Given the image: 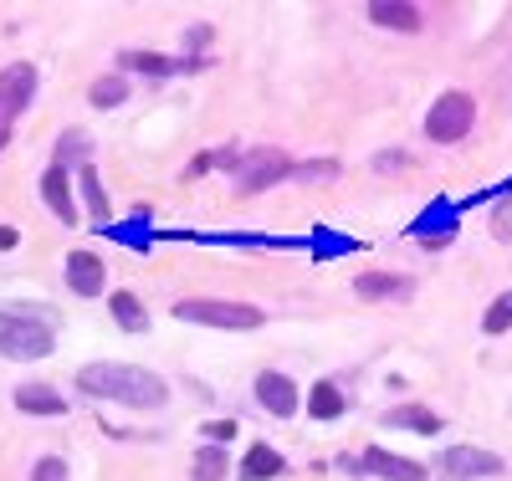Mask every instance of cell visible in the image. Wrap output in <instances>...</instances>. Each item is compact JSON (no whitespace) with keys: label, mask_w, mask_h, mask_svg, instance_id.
Returning a JSON list of instances; mask_svg holds the SVG:
<instances>
[{"label":"cell","mask_w":512,"mask_h":481,"mask_svg":"<svg viewBox=\"0 0 512 481\" xmlns=\"http://www.w3.org/2000/svg\"><path fill=\"white\" fill-rule=\"evenodd\" d=\"M410 164V154H379L374 159V169H405Z\"/></svg>","instance_id":"28"},{"label":"cell","mask_w":512,"mask_h":481,"mask_svg":"<svg viewBox=\"0 0 512 481\" xmlns=\"http://www.w3.org/2000/svg\"><path fill=\"white\" fill-rule=\"evenodd\" d=\"M175 318L180 323H205V328H226V333H251L262 328L267 313L256 302H226V297H185L175 302Z\"/></svg>","instance_id":"2"},{"label":"cell","mask_w":512,"mask_h":481,"mask_svg":"<svg viewBox=\"0 0 512 481\" xmlns=\"http://www.w3.org/2000/svg\"><path fill=\"white\" fill-rule=\"evenodd\" d=\"M108 308H113V323L123 328V333H144L149 328V313H144V302L128 292V287H118L113 297H108Z\"/></svg>","instance_id":"18"},{"label":"cell","mask_w":512,"mask_h":481,"mask_svg":"<svg viewBox=\"0 0 512 481\" xmlns=\"http://www.w3.org/2000/svg\"><path fill=\"white\" fill-rule=\"evenodd\" d=\"M31 481H67V461L62 456H41L31 466Z\"/></svg>","instance_id":"24"},{"label":"cell","mask_w":512,"mask_h":481,"mask_svg":"<svg viewBox=\"0 0 512 481\" xmlns=\"http://www.w3.org/2000/svg\"><path fill=\"white\" fill-rule=\"evenodd\" d=\"M507 328H512V287L497 292V297H492V308L482 313V333H487V338H502Z\"/></svg>","instance_id":"23"},{"label":"cell","mask_w":512,"mask_h":481,"mask_svg":"<svg viewBox=\"0 0 512 481\" xmlns=\"http://www.w3.org/2000/svg\"><path fill=\"white\" fill-rule=\"evenodd\" d=\"M88 103H93V108H118V103H128V77H123V72H103V77H93Z\"/></svg>","instance_id":"22"},{"label":"cell","mask_w":512,"mask_h":481,"mask_svg":"<svg viewBox=\"0 0 512 481\" xmlns=\"http://www.w3.org/2000/svg\"><path fill=\"white\" fill-rule=\"evenodd\" d=\"M205 41H210V26H190V31H185V47H190V52L205 47Z\"/></svg>","instance_id":"27"},{"label":"cell","mask_w":512,"mask_h":481,"mask_svg":"<svg viewBox=\"0 0 512 481\" xmlns=\"http://www.w3.org/2000/svg\"><path fill=\"white\" fill-rule=\"evenodd\" d=\"M77 389L93 400L134 405V410H159L169 400L164 379L154 369H139V364H88V369H77Z\"/></svg>","instance_id":"1"},{"label":"cell","mask_w":512,"mask_h":481,"mask_svg":"<svg viewBox=\"0 0 512 481\" xmlns=\"http://www.w3.org/2000/svg\"><path fill=\"white\" fill-rule=\"evenodd\" d=\"M52 328L31 318V313H11L0 308V359H47L52 354Z\"/></svg>","instance_id":"4"},{"label":"cell","mask_w":512,"mask_h":481,"mask_svg":"<svg viewBox=\"0 0 512 481\" xmlns=\"http://www.w3.org/2000/svg\"><path fill=\"white\" fill-rule=\"evenodd\" d=\"M441 471H451V476H502L507 461L497 451H482V446H451V451H441Z\"/></svg>","instance_id":"10"},{"label":"cell","mask_w":512,"mask_h":481,"mask_svg":"<svg viewBox=\"0 0 512 481\" xmlns=\"http://www.w3.org/2000/svg\"><path fill=\"white\" fill-rule=\"evenodd\" d=\"M41 200H47V210L57 215L62 226H77V200H72V174L62 164H52L47 174H41Z\"/></svg>","instance_id":"11"},{"label":"cell","mask_w":512,"mask_h":481,"mask_svg":"<svg viewBox=\"0 0 512 481\" xmlns=\"http://www.w3.org/2000/svg\"><path fill=\"white\" fill-rule=\"evenodd\" d=\"M226 471H231L226 446H200L190 461V481H226Z\"/></svg>","instance_id":"21"},{"label":"cell","mask_w":512,"mask_h":481,"mask_svg":"<svg viewBox=\"0 0 512 481\" xmlns=\"http://www.w3.org/2000/svg\"><path fill=\"white\" fill-rule=\"evenodd\" d=\"M354 292H359V297H410L415 282L400 277V272H359V277H354Z\"/></svg>","instance_id":"17"},{"label":"cell","mask_w":512,"mask_h":481,"mask_svg":"<svg viewBox=\"0 0 512 481\" xmlns=\"http://www.w3.org/2000/svg\"><path fill=\"white\" fill-rule=\"evenodd\" d=\"M236 430H241L236 420H210V425H205V446H231Z\"/></svg>","instance_id":"26"},{"label":"cell","mask_w":512,"mask_h":481,"mask_svg":"<svg viewBox=\"0 0 512 481\" xmlns=\"http://www.w3.org/2000/svg\"><path fill=\"white\" fill-rule=\"evenodd\" d=\"M67 287H72L77 297H98V292L108 287L98 251H72V256H67Z\"/></svg>","instance_id":"12"},{"label":"cell","mask_w":512,"mask_h":481,"mask_svg":"<svg viewBox=\"0 0 512 481\" xmlns=\"http://www.w3.org/2000/svg\"><path fill=\"white\" fill-rule=\"evenodd\" d=\"M36 67L31 62H11L6 72H0V128H11V118H21L36 98Z\"/></svg>","instance_id":"6"},{"label":"cell","mask_w":512,"mask_h":481,"mask_svg":"<svg viewBox=\"0 0 512 481\" xmlns=\"http://www.w3.org/2000/svg\"><path fill=\"white\" fill-rule=\"evenodd\" d=\"M77 185H82V200H88V215H93L98 226H108V221H113V210H108V195H103L98 169H93V164H82V169H77Z\"/></svg>","instance_id":"20"},{"label":"cell","mask_w":512,"mask_h":481,"mask_svg":"<svg viewBox=\"0 0 512 481\" xmlns=\"http://www.w3.org/2000/svg\"><path fill=\"white\" fill-rule=\"evenodd\" d=\"M123 72H144V77H175V72H205L210 57H159V52H123Z\"/></svg>","instance_id":"9"},{"label":"cell","mask_w":512,"mask_h":481,"mask_svg":"<svg viewBox=\"0 0 512 481\" xmlns=\"http://www.w3.org/2000/svg\"><path fill=\"white\" fill-rule=\"evenodd\" d=\"M16 410L21 415H67V395H57L52 384H21L16 389Z\"/></svg>","instance_id":"15"},{"label":"cell","mask_w":512,"mask_h":481,"mask_svg":"<svg viewBox=\"0 0 512 481\" xmlns=\"http://www.w3.org/2000/svg\"><path fill=\"white\" fill-rule=\"evenodd\" d=\"M349 410V400H344V389H338V384H313L308 389V415L313 420H338V415H344Z\"/></svg>","instance_id":"19"},{"label":"cell","mask_w":512,"mask_h":481,"mask_svg":"<svg viewBox=\"0 0 512 481\" xmlns=\"http://www.w3.org/2000/svg\"><path fill=\"white\" fill-rule=\"evenodd\" d=\"M82 154H88V139H82L77 128H72V134H62V144H57V164L67 169V164H72V159H82Z\"/></svg>","instance_id":"25"},{"label":"cell","mask_w":512,"mask_h":481,"mask_svg":"<svg viewBox=\"0 0 512 481\" xmlns=\"http://www.w3.org/2000/svg\"><path fill=\"white\" fill-rule=\"evenodd\" d=\"M11 144V128H0V149H6Z\"/></svg>","instance_id":"29"},{"label":"cell","mask_w":512,"mask_h":481,"mask_svg":"<svg viewBox=\"0 0 512 481\" xmlns=\"http://www.w3.org/2000/svg\"><path fill=\"white\" fill-rule=\"evenodd\" d=\"M282 471H287V456H282L277 446H267V441L246 446V456H241V481H272V476H282Z\"/></svg>","instance_id":"13"},{"label":"cell","mask_w":512,"mask_h":481,"mask_svg":"<svg viewBox=\"0 0 512 481\" xmlns=\"http://www.w3.org/2000/svg\"><path fill=\"white\" fill-rule=\"evenodd\" d=\"M369 21L384 26V31H420V6H410V0H374L369 6Z\"/></svg>","instance_id":"14"},{"label":"cell","mask_w":512,"mask_h":481,"mask_svg":"<svg viewBox=\"0 0 512 481\" xmlns=\"http://www.w3.org/2000/svg\"><path fill=\"white\" fill-rule=\"evenodd\" d=\"M292 169L297 164L282 149H251L236 164V195H256V190H267V185H282V180H292Z\"/></svg>","instance_id":"5"},{"label":"cell","mask_w":512,"mask_h":481,"mask_svg":"<svg viewBox=\"0 0 512 481\" xmlns=\"http://www.w3.org/2000/svg\"><path fill=\"white\" fill-rule=\"evenodd\" d=\"M354 466H359V476H379V481H431V471H425L420 461L395 456V451H379V446H369Z\"/></svg>","instance_id":"7"},{"label":"cell","mask_w":512,"mask_h":481,"mask_svg":"<svg viewBox=\"0 0 512 481\" xmlns=\"http://www.w3.org/2000/svg\"><path fill=\"white\" fill-rule=\"evenodd\" d=\"M384 425H390V430H410V435H441V415L425 410V405H395L390 415H384Z\"/></svg>","instance_id":"16"},{"label":"cell","mask_w":512,"mask_h":481,"mask_svg":"<svg viewBox=\"0 0 512 481\" xmlns=\"http://www.w3.org/2000/svg\"><path fill=\"white\" fill-rule=\"evenodd\" d=\"M256 405H262L267 415H277V420H292L303 400H297V384L282 369H262L256 374Z\"/></svg>","instance_id":"8"},{"label":"cell","mask_w":512,"mask_h":481,"mask_svg":"<svg viewBox=\"0 0 512 481\" xmlns=\"http://www.w3.org/2000/svg\"><path fill=\"white\" fill-rule=\"evenodd\" d=\"M472 128H477V98L461 93V87L441 93L431 103V113H425V139H431V144H461Z\"/></svg>","instance_id":"3"}]
</instances>
